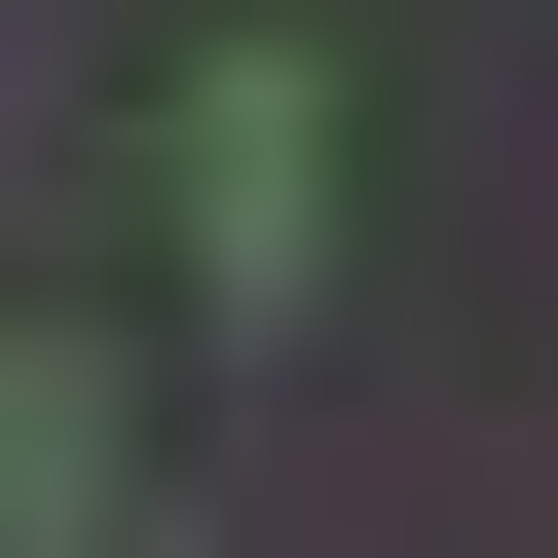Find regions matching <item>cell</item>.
I'll list each match as a JSON object with an SVG mask.
<instances>
[{
	"mask_svg": "<svg viewBox=\"0 0 558 558\" xmlns=\"http://www.w3.org/2000/svg\"><path fill=\"white\" fill-rule=\"evenodd\" d=\"M186 299H223V336L336 299V75H299V38H186Z\"/></svg>",
	"mask_w": 558,
	"mask_h": 558,
	"instance_id": "cell-1",
	"label": "cell"
},
{
	"mask_svg": "<svg viewBox=\"0 0 558 558\" xmlns=\"http://www.w3.org/2000/svg\"><path fill=\"white\" fill-rule=\"evenodd\" d=\"M0 558H149V373L112 336H0Z\"/></svg>",
	"mask_w": 558,
	"mask_h": 558,
	"instance_id": "cell-2",
	"label": "cell"
}]
</instances>
